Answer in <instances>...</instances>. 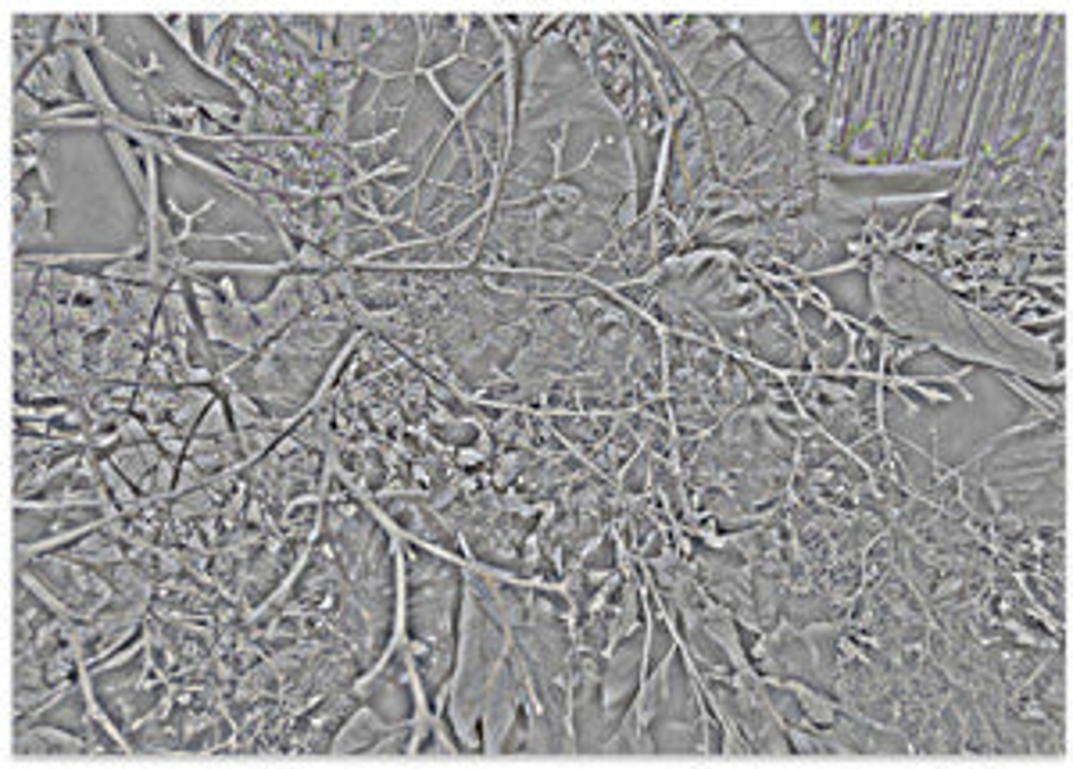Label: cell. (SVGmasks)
Here are the masks:
<instances>
[{"label":"cell","instance_id":"1","mask_svg":"<svg viewBox=\"0 0 1073 769\" xmlns=\"http://www.w3.org/2000/svg\"><path fill=\"white\" fill-rule=\"evenodd\" d=\"M69 79L72 75V58H69V47H58V51L51 54H43L33 72H26L22 79V90L26 93H33L37 101H61V104H69L75 101L72 93H69Z\"/></svg>","mask_w":1073,"mask_h":769},{"label":"cell","instance_id":"2","mask_svg":"<svg viewBox=\"0 0 1073 769\" xmlns=\"http://www.w3.org/2000/svg\"><path fill=\"white\" fill-rule=\"evenodd\" d=\"M51 208H54L51 194L29 198L26 212H19V219H14V244H54V233L47 226Z\"/></svg>","mask_w":1073,"mask_h":769},{"label":"cell","instance_id":"3","mask_svg":"<svg viewBox=\"0 0 1073 769\" xmlns=\"http://www.w3.org/2000/svg\"><path fill=\"white\" fill-rule=\"evenodd\" d=\"M198 437H230V405H222L219 397L207 408V419L198 423Z\"/></svg>","mask_w":1073,"mask_h":769}]
</instances>
